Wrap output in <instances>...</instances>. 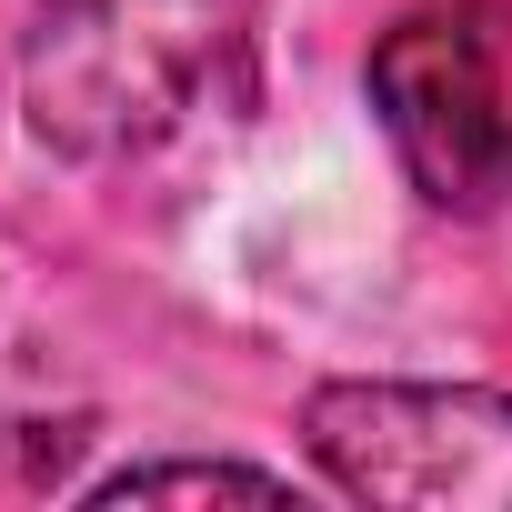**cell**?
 Masks as SVG:
<instances>
[{
    "label": "cell",
    "mask_w": 512,
    "mask_h": 512,
    "mask_svg": "<svg viewBox=\"0 0 512 512\" xmlns=\"http://www.w3.org/2000/svg\"><path fill=\"white\" fill-rule=\"evenodd\" d=\"M312 462L392 512H512V392L482 382H322Z\"/></svg>",
    "instance_id": "cell-2"
},
{
    "label": "cell",
    "mask_w": 512,
    "mask_h": 512,
    "mask_svg": "<svg viewBox=\"0 0 512 512\" xmlns=\"http://www.w3.org/2000/svg\"><path fill=\"white\" fill-rule=\"evenodd\" d=\"M171 492H191V502H211V492H231V502H292L282 472H251V462H131V472L91 482V502H171Z\"/></svg>",
    "instance_id": "cell-4"
},
{
    "label": "cell",
    "mask_w": 512,
    "mask_h": 512,
    "mask_svg": "<svg viewBox=\"0 0 512 512\" xmlns=\"http://www.w3.org/2000/svg\"><path fill=\"white\" fill-rule=\"evenodd\" d=\"M372 111L402 151V171L442 211H492L512 191V81H502V11L452 0L412 11L372 51Z\"/></svg>",
    "instance_id": "cell-3"
},
{
    "label": "cell",
    "mask_w": 512,
    "mask_h": 512,
    "mask_svg": "<svg viewBox=\"0 0 512 512\" xmlns=\"http://www.w3.org/2000/svg\"><path fill=\"white\" fill-rule=\"evenodd\" d=\"M251 41L241 0H41L21 101L71 161H131L231 91Z\"/></svg>",
    "instance_id": "cell-1"
}]
</instances>
